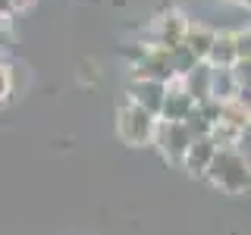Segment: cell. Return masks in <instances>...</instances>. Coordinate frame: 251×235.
Segmentation results:
<instances>
[{
  "mask_svg": "<svg viewBox=\"0 0 251 235\" xmlns=\"http://www.w3.org/2000/svg\"><path fill=\"white\" fill-rule=\"evenodd\" d=\"M10 94H13V69L0 60V107L10 100Z\"/></svg>",
  "mask_w": 251,
  "mask_h": 235,
  "instance_id": "obj_7",
  "label": "cell"
},
{
  "mask_svg": "<svg viewBox=\"0 0 251 235\" xmlns=\"http://www.w3.org/2000/svg\"><path fill=\"white\" fill-rule=\"evenodd\" d=\"M163 94H167V85L163 82H145V78H132L129 91H126V100L138 104L141 110H148L151 116L160 113V104H163Z\"/></svg>",
  "mask_w": 251,
  "mask_h": 235,
  "instance_id": "obj_4",
  "label": "cell"
},
{
  "mask_svg": "<svg viewBox=\"0 0 251 235\" xmlns=\"http://www.w3.org/2000/svg\"><path fill=\"white\" fill-rule=\"evenodd\" d=\"M214 154H217V144L210 141L207 135H201V138H192V144H188V151L182 157V169H188V176H204L210 166V160H214Z\"/></svg>",
  "mask_w": 251,
  "mask_h": 235,
  "instance_id": "obj_5",
  "label": "cell"
},
{
  "mask_svg": "<svg viewBox=\"0 0 251 235\" xmlns=\"http://www.w3.org/2000/svg\"><path fill=\"white\" fill-rule=\"evenodd\" d=\"M0 16H3V19H10V16H13V6H10V0H0Z\"/></svg>",
  "mask_w": 251,
  "mask_h": 235,
  "instance_id": "obj_9",
  "label": "cell"
},
{
  "mask_svg": "<svg viewBox=\"0 0 251 235\" xmlns=\"http://www.w3.org/2000/svg\"><path fill=\"white\" fill-rule=\"evenodd\" d=\"M214 35H217V31H214V28H207L204 22H188L182 44L188 47V50H192V57H195V60L204 63V60H207L210 44H214Z\"/></svg>",
  "mask_w": 251,
  "mask_h": 235,
  "instance_id": "obj_6",
  "label": "cell"
},
{
  "mask_svg": "<svg viewBox=\"0 0 251 235\" xmlns=\"http://www.w3.org/2000/svg\"><path fill=\"white\" fill-rule=\"evenodd\" d=\"M154 129H157V116H151L148 110H141L138 104L123 97V104L116 107V135H120L123 144H129V147L151 144Z\"/></svg>",
  "mask_w": 251,
  "mask_h": 235,
  "instance_id": "obj_2",
  "label": "cell"
},
{
  "mask_svg": "<svg viewBox=\"0 0 251 235\" xmlns=\"http://www.w3.org/2000/svg\"><path fill=\"white\" fill-rule=\"evenodd\" d=\"M214 188L226 194H242L248 191V160L239 147H217L214 160H210L207 172H204Z\"/></svg>",
  "mask_w": 251,
  "mask_h": 235,
  "instance_id": "obj_1",
  "label": "cell"
},
{
  "mask_svg": "<svg viewBox=\"0 0 251 235\" xmlns=\"http://www.w3.org/2000/svg\"><path fill=\"white\" fill-rule=\"evenodd\" d=\"M154 144L160 147V154H163L167 163L182 166V157L188 151V144H192V132L185 129V122H163V119H157Z\"/></svg>",
  "mask_w": 251,
  "mask_h": 235,
  "instance_id": "obj_3",
  "label": "cell"
},
{
  "mask_svg": "<svg viewBox=\"0 0 251 235\" xmlns=\"http://www.w3.org/2000/svg\"><path fill=\"white\" fill-rule=\"evenodd\" d=\"M38 0H10V6H13V13H25V10H31Z\"/></svg>",
  "mask_w": 251,
  "mask_h": 235,
  "instance_id": "obj_8",
  "label": "cell"
}]
</instances>
